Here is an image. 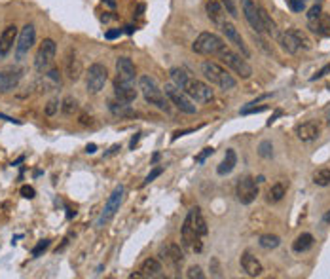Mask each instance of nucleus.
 Instances as JSON below:
<instances>
[{
    "label": "nucleus",
    "instance_id": "nucleus-1",
    "mask_svg": "<svg viewBox=\"0 0 330 279\" xmlns=\"http://www.w3.org/2000/svg\"><path fill=\"white\" fill-rule=\"evenodd\" d=\"M169 76H171L173 84L182 89L194 103L205 104V103H209V101H213L215 91L211 89V86L205 84V82H201V80L190 78L184 69H180V67H173L171 71H169Z\"/></svg>",
    "mask_w": 330,
    "mask_h": 279
},
{
    "label": "nucleus",
    "instance_id": "nucleus-2",
    "mask_svg": "<svg viewBox=\"0 0 330 279\" xmlns=\"http://www.w3.org/2000/svg\"><path fill=\"white\" fill-rule=\"evenodd\" d=\"M201 73H203V76H205L211 84H215V86H218V88L224 89V91L233 89L237 86V80H235L222 65H218L215 61H203V63H201Z\"/></svg>",
    "mask_w": 330,
    "mask_h": 279
},
{
    "label": "nucleus",
    "instance_id": "nucleus-3",
    "mask_svg": "<svg viewBox=\"0 0 330 279\" xmlns=\"http://www.w3.org/2000/svg\"><path fill=\"white\" fill-rule=\"evenodd\" d=\"M139 89L143 93V97L146 99V103L154 104L159 110H165L169 112V103H167V97L163 93V89L158 86V82L152 78V76H141L139 78Z\"/></svg>",
    "mask_w": 330,
    "mask_h": 279
},
{
    "label": "nucleus",
    "instance_id": "nucleus-4",
    "mask_svg": "<svg viewBox=\"0 0 330 279\" xmlns=\"http://www.w3.org/2000/svg\"><path fill=\"white\" fill-rule=\"evenodd\" d=\"M224 48H228L226 42L215 32H201L192 44V50L200 55H218Z\"/></svg>",
    "mask_w": 330,
    "mask_h": 279
},
{
    "label": "nucleus",
    "instance_id": "nucleus-5",
    "mask_svg": "<svg viewBox=\"0 0 330 279\" xmlns=\"http://www.w3.org/2000/svg\"><path fill=\"white\" fill-rule=\"evenodd\" d=\"M216 57L220 59L228 69H231L237 76H241V78H251L253 76V67L247 63V59L241 57L235 51H231L230 48H224Z\"/></svg>",
    "mask_w": 330,
    "mask_h": 279
},
{
    "label": "nucleus",
    "instance_id": "nucleus-6",
    "mask_svg": "<svg viewBox=\"0 0 330 279\" xmlns=\"http://www.w3.org/2000/svg\"><path fill=\"white\" fill-rule=\"evenodd\" d=\"M165 97H167V101L171 104H175L180 112H184V114H196V104H194V101L188 97L186 93L182 91V89L178 88V86H175L173 82H169V84H165Z\"/></svg>",
    "mask_w": 330,
    "mask_h": 279
},
{
    "label": "nucleus",
    "instance_id": "nucleus-7",
    "mask_svg": "<svg viewBox=\"0 0 330 279\" xmlns=\"http://www.w3.org/2000/svg\"><path fill=\"white\" fill-rule=\"evenodd\" d=\"M279 44H281V48H283L287 53H298L300 48H304V50H309V48H311L309 38H307L300 29H288L287 32H283V34L279 36Z\"/></svg>",
    "mask_w": 330,
    "mask_h": 279
},
{
    "label": "nucleus",
    "instance_id": "nucleus-8",
    "mask_svg": "<svg viewBox=\"0 0 330 279\" xmlns=\"http://www.w3.org/2000/svg\"><path fill=\"white\" fill-rule=\"evenodd\" d=\"M55 53H57L55 40L44 38L40 48H38V51H36V55H34V69H36L38 73H46V71L51 67V63H53V59H55Z\"/></svg>",
    "mask_w": 330,
    "mask_h": 279
},
{
    "label": "nucleus",
    "instance_id": "nucleus-9",
    "mask_svg": "<svg viewBox=\"0 0 330 279\" xmlns=\"http://www.w3.org/2000/svg\"><path fill=\"white\" fill-rule=\"evenodd\" d=\"M124 184H120V186H116L114 192L108 196V200H106V203H104V209L101 211L99 219H97V226H104L106 222H110L114 219V215L120 211V205H122V200H124Z\"/></svg>",
    "mask_w": 330,
    "mask_h": 279
},
{
    "label": "nucleus",
    "instance_id": "nucleus-10",
    "mask_svg": "<svg viewBox=\"0 0 330 279\" xmlns=\"http://www.w3.org/2000/svg\"><path fill=\"white\" fill-rule=\"evenodd\" d=\"M106 80H108V71H106V67L101 65V63H93V65L89 67L87 76H86L87 93H91V95L101 93L102 88H104V84H106Z\"/></svg>",
    "mask_w": 330,
    "mask_h": 279
},
{
    "label": "nucleus",
    "instance_id": "nucleus-11",
    "mask_svg": "<svg viewBox=\"0 0 330 279\" xmlns=\"http://www.w3.org/2000/svg\"><path fill=\"white\" fill-rule=\"evenodd\" d=\"M235 196H237L239 203L251 205V203L256 200V196H258L256 178H253V177H243V178H239L237 184H235Z\"/></svg>",
    "mask_w": 330,
    "mask_h": 279
},
{
    "label": "nucleus",
    "instance_id": "nucleus-12",
    "mask_svg": "<svg viewBox=\"0 0 330 279\" xmlns=\"http://www.w3.org/2000/svg\"><path fill=\"white\" fill-rule=\"evenodd\" d=\"M36 42V29H34V25H25L23 29L19 30V34H17V42H15V57L21 59L25 57L27 53L30 51V48L34 46Z\"/></svg>",
    "mask_w": 330,
    "mask_h": 279
},
{
    "label": "nucleus",
    "instance_id": "nucleus-13",
    "mask_svg": "<svg viewBox=\"0 0 330 279\" xmlns=\"http://www.w3.org/2000/svg\"><path fill=\"white\" fill-rule=\"evenodd\" d=\"M220 29H222V32H224V36H226V40L230 42V44H233L239 51H241V55H243L245 59L251 57V51H249V48L245 46L243 38H241V34H239V30H237V27L233 25V23H230V21H224L222 25H220Z\"/></svg>",
    "mask_w": 330,
    "mask_h": 279
},
{
    "label": "nucleus",
    "instance_id": "nucleus-14",
    "mask_svg": "<svg viewBox=\"0 0 330 279\" xmlns=\"http://www.w3.org/2000/svg\"><path fill=\"white\" fill-rule=\"evenodd\" d=\"M241 10H243L245 19H247V23L251 25V29L256 30L258 34L266 32V30H264V25H262V19H260L258 6H256L253 0H241Z\"/></svg>",
    "mask_w": 330,
    "mask_h": 279
},
{
    "label": "nucleus",
    "instance_id": "nucleus-15",
    "mask_svg": "<svg viewBox=\"0 0 330 279\" xmlns=\"http://www.w3.org/2000/svg\"><path fill=\"white\" fill-rule=\"evenodd\" d=\"M114 95L118 101H124V103H133L137 99V89L133 86V82H127L120 76H116L114 80Z\"/></svg>",
    "mask_w": 330,
    "mask_h": 279
},
{
    "label": "nucleus",
    "instance_id": "nucleus-16",
    "mask_svg": "<svg viewBox=\"0 0 330 279\" xmlns=\"http://www.w3.org/2000/svg\"><path fill=\"white\" fill-rule=\"evenodd\" d=\"M17 34H19V30L15 25H8L2 30V34H0V61L6 59V55L12 51L14 44L17 42Z\"/></svg>",
    "mask_w": 330,
    "mask_h": 279
},
{
    "label": "nucleus",
    "instance_id": "nucleus-17",
    "mask_svg": "<svg viewBox=\"0 0 330 279\" xmlns=\"http://www.w3.org/2000/svg\"><path fill=\"white\" fill-rule=\"evenodd\" d=\"M241 268H243V272L249 278H260V276L264 274L262 262H260L254 254H251V253H243V254H241Z\"/></svg>",
    "mask_w": 330,
    "mask_h": 279
},
{
    "label": "nucleus",
    "instance_id": "nucleus-18",
    "mask_svg": "<svg viewBox=\"0 0 330 279\" xmlns=\"http://www.w3.org/2000/svg\"><path fill=\"white\" fill-rule=\"evenodd\" d=\"M19 82H21V71H17V69L0 71V93L15 89L19 86Z\"/></svg>",
    "mask_w": 330,
    "mask_h": 279
},
{
    "label": "nucleus",
    "instance_id": "nucleus-19",
    "mask_svg": "<svg viewBox=\"0 0 330 279\" xmlns=\"http://www.w3.org/2000/svg\"><path fill=\"white\" fill-rule=\"evenodd\" d=\"M161 256L167 258V262H169L177 272L180 270V266L184 264V254H182V251H180V247H178L177 243H167V245L161 249Z\"/></svg>",
    "mask_w": 330,
    "mask_h": 279
},
{
    "label": "nucleus",
    "instance_id": "nucleus-20",
    "mask_svg": "<svg viewBox=\"0 0 330 279\" xmlns=\"http://www.w3.org/2000/svg\"><path fill=\"white\" fill-rule=\"evenodd\" d=\"M116 71L118 76L127 80V82H135L137 78V69H135V63L129 57H118L116 59Z\"/></svg>",
    "mask_w": 330,
    "mask_h": 279
},
{
    "label": "nucleus",
    "instance_id": "nucleus-21",
    "mask_svg": "<svg viewBox=\"0 0 330 279\" xmlns=\"http://www.w3.org/2000/svg\"><path fill=\"white\" fill-rule=\"evenodd\" d=\"M321 133V127L317 122H305L296 127V137L300 139L302 143H309V141H315Z\"/></svg>",
    "mask_w": 330,
    "mask_h": 279
},
{
    "label": "nucleus",
    "instance_id": "nucleus-22",
    "mask_svg": "<svg viewBox=\"0 0 330 279\" xmlns=\"http://www.w3.org/2000/svg\"><path fill=\"white\" fill-rule=\"evenodd\" d=\"M188 219H190V224H192V228L196 230V234L198 235H207L209 234V228H207V222L203 219V213H201L200 207H192L190 211H188Z\"/></svg>",
    "mask_w": 330,
    "mask_h": 279
},
{
    "label": "nucleus",
    "instance_id": "nucleus-23",
    "mask_svg": "<svg viewBox=\"0 0 330 279\" xmlns=\"http://www.w3.org/2000/svg\"><path fill=\"white\" fill-rule=\"evenodd\" d=\"M65 71H67V78L72 80V82L80 80V76H82V63H80V59L76 57V53H72V50L69 51V55H67Z\"/></svg>",
    "mask_w": 330,
    "mask_h": 279
},
{
    "label": "nucleus",
    "instance_id": "nucleus-24",
    "mask_svg": "<svg viewBox=\"0 0 330 279\" xmlns=\"http://www.w3.org/2000/svg\"><path fill=\"white\" fill-rule=\"evenodd\" d=\"M205 10H207V15H209V19L216 23V25H222L226 19H224V6L220 4V0H207V4H205Z\"/></svg>",
    "mask_w": 330,
    "mask_h": 279
},
{
    "label": "nucleus",
    "instance_id": "nucleus-25",
    "mask_svg": "<svg viewBox=\"0 0 330 279\" xmlns=\"http://www.w3.org/2000/svg\"><path fill=\"white\" fill-rule=\"evenodd\" d=\"M141 278H158L163 272V266L158 258H146L143 264H141Z\"/></svg>",
    "mask_w": 330,
    "mask_h": 279
},
{
    "label": "nucleus",
    "instance_id": "nucleus-26",
    "mask_svg": "<svg viewBox=\"0 0 330 279\" xmlns=\"http://www.w3.org/2000/svg\"><path fill=\"white\" fill-rule=\"evenodd\" d=\"M235 165H237V154H235V150L233 148H228L226 150V156H224V160L220 162V165L216 167V173L218 175H230L231 171L235 169Z\"/></svg>",
    "mask_w": 330,
    "mask_h": 279
},
{
    "label": "nucleus",
    "instance_id": "nucleus-27",
    "mask_svg": "<svg viewBox=\"0 0 330 279\" xmlns=\"http://www.w3.org/2000/svg\"><path fill=\"white\" fill-rule=\"evenodd\" d=\"M108 110L120 118H133L137 116V112L129 106V103H124V101H108Z\"/></svg>",
    "mask_w": 330,
    "mask_h": 279
},
{
    "label": "nucleus",
    "instance_id": "nucleus-28",
    "mask_svg": "<svg viewBox=\"0 0 330 279\" xmlns=\"http://www.w3.org/2000/svg\"><path fill=\"white\" fill-rule=\"evenodd\" d=\"M309 29L317 32L319 36H330V15L321 14L319 19L315 21H309Z\"/></svg>",
    "mask_w": 330,
    "mask_h": 279
},
{
    "label": "nucleus",
    "instance_id": "nucleus-29",
    "mask_svg": "<svg viewBox=\"0 0 330 279\" xmlns=\"http://www.w3.org/2000/svg\"><path fill=\"white\" fill-rule=\"evenodd\" d=\"M313 235L309 234V232H304L300 234L296 239H294V243H292V251L294 253H305V251H309L313 247Z\"/></svg>",
    "mask_w": 330,
    "mask_h": 279
},
{
    "label": "nucleus",
    "instance_id": "nucleus-30",
    "mask_svg": "<svg viewBox=\"0 0 330 279\" xmlns=\"http://www.w3.org/2000/svg\"><path fill=\"white\" fill-rule=\"evenodd\" d=\"M258 14H260V19H262V25H264V30H266L270 36H277L279 30H277V25H275V21L270 17V14H268L262 6H258Z\"/></svg>",
    "mask_w": 330,
    "mask_h": 279
},
{
    "label": "nucleus",
    "instance_id": "nucleus-31",
    "mask_svg": "<svg viewBox=\"0 0 330 279\" xmlns=\"http://www.w3.org/2000/svg\"><path fill=\"white\" fill-rule=\"evenodd\" d=\"M285 194H287V186L283 182H275L272 188L268 190V202L270 203H277V202H281L285 198Z\"/></svg>",
    "mask_w": 330,
    "mask_h": 279
},
{
    "label": "nucleus",
    "instance_id": "nucleus-32",
    "mask_svg": "<svg viewBox=\"0 0 330 279\" xmlns=\"http://www.w3.org/2000/svg\"><path fill=\"white\" fill-rule=\"evenodd\" d=\"M258 245L262 247V249H277L279 245H281V237L275 234H264L260 235L258 239Z\"/></svg>",
    "mask_w": 330,
    "mask_h": 279
},
{
    "label": "nucleus",
    "instance_id": "nucleus-33",
    "mask_svg": "<svg viewBox=\"0 0 330 279\" xmlns=\"http://www.w3.org/2000/svg\"><path fill=\"white\" fill-rule=\"evenodd\" d=\"M61 86V74L57 69H51L48 73H44V88H51L55 89Z\"/></svg>",
    "mask_w": 330,
    "mask_h": 279
},
{
    "label": "nucleus",
    "instance_id": "nucleus-34",
    "mask_svg": "<svg viewBox=\"0 0 330 279\" xmlns=\"http://www.w3.org/2000/svg\"><path fill=\"white\" fill-rule=\"evenodd\" d=\"M313 182L317 186H329L330 184V169H317L313 173Z\"/></svg>",
    "mask_w": 330,
    "mask_h": 279
},
{
    "label": "nucleus",
    "instance_id": "nucleus-35",
    "mask_svg": "<svg viewBox=\"0 0 330 279\" xmlns=\"http://www.w3.org/2000/svg\"><path fill=\"white\" fill-rule=\"evenodd\" d=\"M61 110H63L65 114H69V116H71V114H74V112L78 110V101H76L74 97H71V95H69V97H65V99H63V103H61Z\"/></svg>",
    "mask_w": 330,
    "mask_h": 279
},
{
    "label": "nucleus",
    "instance_id": "nucleus-36",
    "mask_svg": "<svg viewBox=\"0 0 330 279\" xmlns=\"http://www.w3.org/2000/svg\"><path fill=\"white\" fill-rule=\"evenodd\" d=\"M258 156L260 158H266V160H270L273 156V145L272 141H262L258 147Z\"/></svg>",
    "mask_w": 330,
    "mask_h": 279
},
{
    "label": "nucleus",
    "instance_id": "nucleus-37",
    "mask_svg": "<svg viewBox=\"0 0 330 279\" xmlns=\"http://www.w3.org/2000/svg\"><path fill=\"white\" fill-rule=\"evenodd\" d=\"M220 4L224 6V10L231 15V17H237V4H235V0H220Z\"/></svg>",
    "mask_w": 330,
    "mask_h": 279
},
{
    "label": "nucleus",
    "instance_id": "nucleus-38",
    "mask_svg": "<svg viewBox=\"0 0 330 279\" xmlns=\"http://www.w3.org/2000/svg\"><path fill=\"white\" fill-rule=\"evenodd\" d=\"M50 243H51L50 239H42V241H38V243L32 247V251H30V253H32V256H40L44 251L50 247Z\"/></svg>",
    "mask_w": 330,
    "mask_h": 279
},
{
    "label": "nucleus",
    "instance_id": "nucleus-39",
    "mask_svg": "<svg viewBox=\"0 0 330 279\" xmlns=\"http://www.w3.org/2000/svg\"><path fill=\"white\" fill-rule=\"evenodd\" d=\"M186 278L188 279H205V274H203V270H201L200 266H192V268H188Z\"/></svg>",
    "mask_w": 330,
    "mask_h": 279
},
{
    "label": "nucleus",
    "instance_id": "nucleus-40",
    "mask_svg": "<svg viewBox=\"0 0 330 279\" xmlns=\"http://www.w3.org/2000/svg\"><path fill=\"white\" fill-rule=\"evenodd\" d=\"M268 108H270L268 104H262V106L253 104V106H245V108H241V114H258V112H266Z\"/></svg>",
    "mask_w": 330,
    "mask_h": 279
},
{
    "label": "nucleus",
    "instance_id": "nucleus-41",
    "mask_svg": "<svg viewBox=\"0 0 330 279\" xmlns=\"http://www.w3.org/2000/svg\"><path fill=\"white\" fill-rule=\"evenodd\" d=\"M288 8L292 10V12H296V14H300L305 10V0H287Z\"/></svg>",
    "mask_w": 330,
    "mask_h": 279
},
{
    "label": "nucleus",
    "instance_id": "nucleus-42",
    "mask_svg": "<svg viewBox=\"0 0 330 279\" xmlns=\"http://www.w3.org/2000/svg\"><path fill=\"white\" fill-rule=\"evenodd\" d=\"M213 154H215V148L207 147V148H203V150H201V152L198 154V156H196V158H194V160H196V163H203L205 160H207V158H209V156H213Z\"/></svg>",
    "mask_w": 330,
    "mask_h": 279
},
{
    "label": "nucleus",
    "instance_id": "nucleus-43",
    "mask_svg": "<svg viewBox=\"0 0 330 279\" xmlns=\"http://www.w3.org/2000/svg\"><path fill=\"white\" fill-rule=\"evenodd\" d=\"M323 14V8H321V4H315V6H311L309 8V12H307V21H315L319 19V15Z\"/></svg>",
    "mask_w": 330,
    "mask_h": 279
},
{
    "label": "nucleus",
    "instance_id": "nucleus-44",
    "mask_svg": "<svg viewBox=\"0 0 330 279\" xmlns=\"http://www.w3.org/2000/svg\"><path fill=\"white\" fill-rule=\"evenodd\" d=\"M163 173V167H156V169H152L148 175H146V178H144V182H143V186H146V184H150L154 178H158L159 175Z\"/></svg>",
    "mask_w": 330,
    "mask_h": 279
},
{
    "label": "nucleus",
    "instance_id": "nucleus-45",
    "mask_svg": "<svg viewBox=\"0 0 330 279\" xmlns=\"http://www.w3.org/2000/svg\"><path fill=\"white\" fill-rule=\"evenodd\" d=\"M59 110V101H50V103L46 104V108H44V112H46V116H53L55 112Z\"/></svg>",
    "mask_w": 330,
    "mask_h": 279
},
{
    "label": "nucleus",
    "instance_id": "nucleus-46",
    "mask_svg": "<svg viewBox=\"0 0 330 279\" xmlns=\"http://www.w3.org/2000/svg\"><path fill=\"white\" fill-rule=\"evenodd\" d=\"M21 196L25 198V200H32L34 196H36V190L32 188V186H29V184H25V186H21Z\"/></svg>",
    "mask_w": 330,
    "mask_h": 279
},
{
    "label": "nucleus",
    "instance_id": "nucleus-47",
    "mask_svg": "<svg viewBox=\"0 0 330 279\" xmlns=\"http://www.w3.org/2000/svg\"><path fill=\"white\" fill-rule=\"evenodd\" d=\"M120 34H122V29L106 30V32H104V38H106V40H114V38H120Z\"/></svg>",
    "mask_w": 330,
    "mask_h": 279
},
{
    "label": "nucleus",
    "instance_id": "nucleus-48",
    "mask_svg": "<svg viewBox=\"0 0 330 279\" xmlns=\"http://www.w3.org/2000/svg\"><path fill=\"white\" fill-rule=\"evenodd\" d=\"M330 73V65H327V67H323L319 73L315 74V76H311V82H315V80H319V78H323V76H327V74Z\"/></svg>",
    "mask_w": 330,
    "mask_h": 279
},
{
    "label": "nucleus",
    "instance_id": "nucleus-49",
    "mask_svg": "<svg viewBox=\"0 0 330 279\" xmlns=\"http://www.w3.org/2000/svg\"><path fill=\"white\" fill-rule=\"evenodd\" d=\"M139 135H141V133H137V135H135V137L131 139V145H129V148H135V145L139 143Z\"/></svg>",
    "mask_w": 330,
    "mask_h": 279
},
{
    "label": "nucleus",
    "instance_id": "nucleus-50",
    "mask_svg": "<svg viewBox=\"0 0 330 279\" xmlns=\"http://www.w3.org/2000/svg\"><path fill=\"white\" fill-rule=\"evenodd\" d=\"M80 124H82V126H87V124H91V118H87V116H80Z\"/></svg>",
    "mask_w": 330,
    "mask_h": 279
},
{
    "label": "nucleus",
    "instance_id": "nucleus-51",
    "mask_svg": "<svg viewBox=\"0 0 330 279\" xmlns=\"http://www.w3.org/2000/svg\"><path fill=\"white\" fill-rule=\"evenodd\" d=\"M95 150H97V147H95V145H87V147H86L87 154H95Z\"/></svg>",
    "mask_w": 330,
    "mask_h": 279
},
{
    "label": "nucleus",
    "instance_id": "nucleus-52",
    "mask_svg": "<svg viewBox=\"0 0 330 279\" xmlns=\"http://www.w3.org/2000/svg\"><path fill=\"white\" fill-rule=\"evenodd\" d=\"M124 29H126V32H127V34H133L135 27H133V25H127V27H124Z\"/></svg>",
    "mask_w": 330,
    "mask_h": 279
},
{
    "label": "nucleus",
    "instance_id": "nucleus-53",
    "mask_svg": "<svg viewBox=\"0 0 330 279\" xmlns=\"http://www.w3.org/2000/svg\"><path fill=\"white\" fill-rule=\"evenodd\" d=\"M104 2H106L110 8H114V6H116V0H104Z\"/></svg>",
    "mask_w": 330,
    "mask_h": 279
},
{
    "label": "nucleus",
    "instance_id": "nucleus-54",
    "mask_svg": "<svg viewBox=\"0 0 330 279\" xmlns=\"http://www.w3.org/2000/svg\"><path fill=\"white\" fill-rule=\"evenodd\" d=\"M325 221L330 222V211H329V213H327V215H325Z\"/></svg>",
    "mask_w": 330,
    "mask_h": 279
},
{
    "label": "nucleus",
    "instance_id": "nucleus-55",
    "mask_svg": "<svg viewBox=\"0 0 330 279\" xmlns=\"http://www.w3.org/2000/svg\"><path fill=\"white\" fill-rule=\"evenodd\" d=\"M327 120H329V124H330V108L327 110Z\"/></svg>",
    "mask_w": 330,
    "mask_h": 279
}]
</instances>
